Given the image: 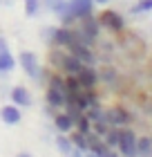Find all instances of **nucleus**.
I'll use <instances>...</instances> for the list:
<instances>
[{
  "instance_id": "obj_2",
  "label": "nucleus",
  "mask_w": 152,
  "mask_h": 157,
  "mask_svg": "<svg viewBox=\"0 0 152 157\" xmlns=\"http://www.w3.org/2000/svg\"><path fill=\"white\" fill-rule=\"evenodd\" d=\"M76 27H78V32L92 43L101 36V23H98V18L94 16V13H90V16H85V18H78Z\"/></svg>"
},
{
  "instance_id": "obj_25",
  "label": "nucleus",
  "mask_w": 152,
  "mask_h": 157,
  "mask_svg": "<svg viewBox=\"0 0 152 157\" xmlns=\"http://www.w3.org/2000/svg\"><path fill=\"white\" fill-rule=\"evenodd\" d=\"M130 11L132 13H148V11H152V0H139V2L132 5Z\"/></svg>"
},
{
  "instance_id": "obj_24",
  "label": "nucleus",
  "mask_w": 152,
  "mask_h": 157,
  "mask_svg": "<svg viewBox=\"0 0 152 157\" xmlns=\"http://www.w3.org/2000/svg\"><path fill=\"white\" fill-rule=\"evenodd\" d=\"M54 32H56V25H47L40 29V40L45 43L47 47H52V40H54Z\"/></svg>"
},
{
  "instance_id": "obj_29",
  "label": "nucleus",
  "mask_w": 152,
  "mask_h": 157,
  "mask_svg": "<svg viewBox=\"0 0 152 157\" xmlns=\"http://www.w3.org/2000/svg\"><path fill=\"white\" fill-rule=\"evenodd\" d=\"M105 157H121V155H119L117 151H114V148H110V151H107V155H105Z\"/></svg>"
},
{
  "instance_id": "obj_12",
  "label": "nucleus",
  "mask_w": 152,
  "mask_h": 157,
  "mask_svg": "<svg viewBox=\"0 0 152 157\" xmlns=\"http://www.w3.org/2000/svg\"><path fill=\"white\" fill-rule=\"evenodd\" d=\"M85 65V63H81L76 59L74 54H69V52H65V56H63V63H61V67H58V72H63L65 76H69V74H76L78 70H81Z\"/></svg>"
},
{
  "instance_id": "obj_33",
  "label": "nucleus",
  "mask_w": 152,
  "mask_h": 157,
  "mask_svg": "<svg viewBox=\"0 0 152 157\" xmlns=\"http://www.w3.org/2000/svg\"><path fill=\"white\" fill-rule=\"evenodd\" d=\"M94 2H96V5H105L107 0H94Z\"/></svg>"
},
{
  "instance_id": "obj_15",
  "label": "nucleus",
  "mask_w": 152,
  "mask_h": 157,
  "mask_svg": "<svg viewBox=\"0 0 152 157\" xmlns=\"http://www.w3.org/2000/svg\"><path fill=\"white\" fill-rule=\"evenodd\" d=\"M54 16L58 18V23H61V25H65V27H74V25H76V16H74V11H72L69 0H67V2H65L61 9L54 13Z\"/></svg>"
},
{
  "instance_id": "obj_32",
  "label": "nucleus",
  "mask_w": 152,
  "mask_h": 157,
  "mask_svg": "<svg viewBox=\"0 0 152 157\" xmlns=\"http://www.w3.org/2000/svg\"><path fill=\"white\" fill-rule=\"evenodd\" d=\"M16 157H32V155H29V153H18Z\"/></svg>"
},
{
  "instance_id": "obj_16",
  "label": "nucleus",
  "mask_w": 152,
  "mask_h": 157,
  "mask_svg": "<svg viewBox=\"0 0 152 157\" xmlns=\"http://www.w3.org/2000/svg\"><path fill=\"white\" fill-rule=\"evenodd\" d=\"M16 65H18V61H16V56L11 54V49H9V47L2 49V52H0V74L11 72Z\"/></svg>"
},
{
  "instance_id": "obj_31",
  "label": "nucleus",
  "mask_w": 152,
  "mask_h": 157,
  "mask_svg": "<svg viewBox=\"0 0 152 157\" xmlns=\"http://www.w3.org/2000/svg\"><path fill=\"white\" fill-rule=\"evenodd\" d=\"M83 157H96V155H94L92 151H85V153H83Z\"/></svg>"
},
{
  "instance_id": "obj_20",
  "label": "nucleus",
  "mask_w": 152,
  "mask_h": 157,
  "mask_svg": "<svg viewBox=\"0 0 152 157\" xmlns=\"http://www.w3.org/2000/svg\"><path fill=\"white\" fill-rule=\"evenodd\" d=\"M119 132H121V128L110 126V128H107V132L103 135V141H105L110 148H114V151H117V146H119Z\"/></svg>"
},
{
  "instance_id": "obj_34",
  "label": "nucleus",
  "mask_w": 152,
  "mask_h": 157,
  "mask_svg": "<svg viewBox=\"0 0 152 157\" xmlns=\"http://www.w3.org/2000/svg\"><path fill=\"white\" fill-rule=\"evenodd\" d=\"M150 157H152V155H150Z\"/></svg>"
},
{
  "instance_id": "obj_22",
  "label": "nucleus",
  "mask_w": 152,
  "mask_h": 157,
  "mask_svg": "<svg viewBox=\"0 0 152 157\" xmlns=\"http://www.w3.org/2000/svg\"><path fill=\"white\" fill-rule=\"evenodd\" d=\"M74 130H78V132H85V135H87V132L92 130V121L87 119V115H85V112H83V115L78 117L76 121H74Z\"/></svg>"
},
{
  "instance_id": "obj_21",
  "label": "nucleus",
  "mask_w": 152,
  "mask_h": 157,
  "mask_svg": "<svg viewBox=\"0 0 152 157\" xmlns=\"http://www.w3.org/2000/svg\"><path fill=\"white\" fill-rule=\"evenodd\" d=\"M85 115H87L90 121H98V119H105V110L101 108V103H94V105H90V108L85 110Z\"/></svg>"
},
{
  "instance_id": "obj_9",
  "label": "nucleus",
  "mask_w": 152,
  "mask_h": 157,
  "mask_svg": "<svg viewBox=\"0 0 152 157\" xmlns=\"http://www.w3.org/2000/svg\"><path fill=\"white\" fill-rule=\"evenodd\" d=\"M69 43H74V27L58 25V27H56V32H54L52 47H63V49H67Z\"/></svg>"
},
{
  "instance_id": "obj_3",
  "label": "nucleus",
  "mask_w": 152,
  "mask_h": 157,
  "mask_svg": "<svg viewBox=\"0 0 152 157\" xmlns=\"http://www.w3.org/2000/svg\"><path fill=\"white\" fill-rule=\"evenodd\" d=\"M18 65L23 67V72L34 78L36 81V76H38V70H40V61H38V56H36V52H29V49H25V52H20L18 54Z\"/></svg>"
},
{
  "instance_id": "obj_5",
  "label": "nucleus",
  "mask_w": 152,
  "mask_h": 157,
  "mask_svg": "<svg viewBox=\"0 0 152 157\" xmlns=\"http://www.w3.org/2000/svg\"><path fill=\"white\" fill-rule=\"evenodd\" d=\"M98 23H101V29H110V32H123V27H125L123 16L114 9H105L98 16Z\"/></svg>"
},
{
  "instance_id": "obj_7",
  "label": "nucleus",
  "mask_w": 152,
  "mask_h": 157,
  "mask_svg": "<svg viewBox=\"0 0 152 157\" xmlns=\"http://www.w3.org/2000/svg\"><path fill=\"white\" fill-rule=\"evenodd\" d=\"M74 76L78 78V83H81L83 90H94L98 85V72H96L94 65H83Z\"/></svg>"
},
{
  "instance_id": "obj_23",
  "label": "nucleus",
  "mask_w": 152,
  "mask_h": 157,
  "mask_svg": "<svg viewBox=\"0 0 152 157\" xmlns=\"http://www.w3.org/2000/svg\"><path fill=\"white\" fill-rule=\"evenodd\" d=\"M23 5H25V16H38V11H40V0H23Z\"/></svg>"
},
{
  "instance_id": "obj_30",
  "label": "nucleus",
  "mask_w": 152,
  "mask_h": 157,
  "mask_svg": "<svg viewBox=\"0 0 152 157\" xmlns=\"http://www.w3.org/2000/svg\"><path fill=\"white\" fill-rule=\"evenodd\" d=\"M67 157H83V153H81V151H76V148H74V151H72V153H69Z\"/></svg>"
},
{
  "instance_id": "obj_13",
  "label": "nucleus",
  "mask_w": 152,
  "mask_h": 157,
  "mask_svg": "<svg viewBox=\"0 0 152 157\" xmlns=\"http://www.w3.org/2000/svg\"><path fill=\"white\" fill-rule=\"evenodd\" d=\"M69 5H72V11H74V16L76 20L78 18H85V16H90V13H94V0H69Z\"/></svg>"
},
{
  "instance_id": "obj_4",
  "label": "nucleus",
  "mask_w": 152,
  "mask_h": 157,
  "mask_svg": "<svg viewBox=\"0 0 152 157\" xmlns=\"http://www.w3.org/2000/svg\"><path fill=\"white\" fill-rule=\"evenodd\" d=\"M67 52L74 54L81 63H85V65H96V54H94L92 45H85L81 40H74V43L67 45Z\"/></svg>"
},
{
  "instance_id": "obj_18",
  "label": "nucleus",
  "mask_w": 152,
  "mask_h": 157,
  "mask_svg": "<svg viewBox=\"0 0 152 157\" xmlns=\"http://www.w3.org/2000/svg\"><path fill=\"white\" fill-rule=\"evenodd\" d=\"M69 135V139H72V144H74V148L76 151H81V153H85L87 151V135L85 132H78V130H72V132H67Z\"/></svg>"
},
{
  "instance_id": "obj_6",
  "label": "nucleus",
  "mask_w": 152,
  "mask_h": 157,
  "mask_svg": "<svg viewBox=\"0 0 152 157\" xmlns=\"http://www.w3.org/2000/svg\"><path fill=\"white\" fill-rule=\"evenodd\" d=\"M105 121L110 126H117V128H123L132 121V115L123 108V105H112V108L105 110Z\"/></svg>"
},
{
  "instance_id": "obj_8",
  "label": "nucleus",
  "mask_w": 152,
  "mask_h": 157,
  "mask_svg": "<svg viewBox=\"0 0 152 157\" xmlns=\"http://www.w3.org/2000/svg\"><path fill=\"white\" fill-rule=\"evenodd\" d=\"M9 99H11V103L18 105V108H29L34 103L32 92H29V88H25V85H13L11 92H9Z\"/></svg>"
},
{
  "instance_id": "obj_1",
  "label": "nucleus",
  "mask_w": 152,
  "mask_h": 157,
  "mask_svg": "<svg viewBox=\"0 0 152 157\" xmlns=\"http://www.w3.org/2000/svg\"><path fill=\"white\" fill-rule=\"evenodd\" d=\"M136 135L134 130H130V128L123 126L121 128V132H119V146H117V151L121 157H136Z\"/></svg>"
},
{
  "instance_id": "obj_17",
  "label": "nucleus",
  "mask_w": 152,
  "mask_h": 157,
  "mask_svg": "<svg viewBox=\"0 0 152 157\" xmlns=\"http://www.w3.org/2000/svg\"><path fill=\"white\" fill-rule=\"evenodd\" d=\"M56 151H58L63 157H67L72 151H74V144H72V139H69V135H67V132L56 135Z\"/></svg>"
},
{
  "instance_id": "obj_10",
  "label": "nucleus",
  "mask_w": 152,
  "mask_h": 157,
  "mask_svg": "<svg viewBox=\"0 0 152 157\" xmlns=\"http://www.w3.org/2000/svg\"><path fill=\"white\" fill-rule=\"evenodd\" d=\"M45 105H49L54 110H63L65 108V92L52 88V85H45Z\"/></svg>"
},
{
  "instance_id": "obj_11",
  "label": "nucleus",
  "mask_w": 152,
  "mask_h": 157,
  "mask_svg": "<svg viewBox=\"0 0 152 157\" xmlns=\"http://www.w3.org/2000/svg\"><path fill=\"white\" fill-rule=\"evenodd\" d=\"M0 119H2V124L7 126H16L20 124V119H23V112H20V108L16 103H7L0 108Z\"/></svg>"
},
{
  "instance_id": "obj_27",
  "label": "nucleus",
  "mask_w": 152,
  "mask_h": 157,
  "mask_svg": "<svg viewBox=\"0 0 152 157\" xmlns=\"http://www.w3.org/2000/svg\"><path fill=\"white\" fill-rule=\"evenodd\" d=\"M49 74H52V67H45V65H40V70H38V76H36V83L38 85H47V78H49Z\"/></svg>"
},
{
  "instance_id": "obj_14",
  "label": "nucleus",
  "mask_w": 152,
  "mask_h": 157,
  "mask_svg": "<svg viewBox=\"0 0 152 157\" xmlns=\"http://www.w3.org/2000/svg\"><path fill=\"white\" fill-rule=\"evenodd\" d=\"M52 119H54V126H56L58 132H72L74 130V121H72V117L65 110H56Z\"/></svg>"
},
{
  "instance_id": "obj_26",
  "label": "nucleus",
  "mask_w": 152,
  "mask_h": 157,
  "mask_svg": "<svg viewBox=\"0 0 152 157\" xmlns=\"http://www.w3.org/2000/svg\"><path fill=\"white\" fill-rule=\"evenodd\" d=\"M67 2V0H40V7H45L47 11H52V13H56L61 9V7Z\"/></svg>"
},
{
  "instance_id": "obj_19",
  "label": "nucleus",
  "mask_w": 152,
  "mask_h": 157,
  "mask_svg": "<svg viewBox=\"0 0 152 157\" xmlns=\"http://www.w3.org/2000/svg\"><path fill=\"white\" fill-rule=\"evenodd\" d=\"M150 155H152V139L136 137V157H150Z\"/></svg>"
},
{
  "instance_id": "obj_28",
  "label": "nucleus",
  "mask_w": 152,
  "mask_h": 157,
  "mask_svg": "<svg viewBox=\"0 0 152 157\" xmlns=\"http://www.w3.org/2000/svg\"><path fill=\"white\" fill-rule=\"evenodd\" d=\"M9 45H7V40H5V36H0V52H2V49H7Z\"/></svg>"
}]
</instances>
